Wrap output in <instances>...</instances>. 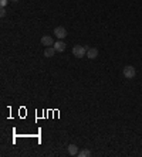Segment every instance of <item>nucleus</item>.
Here are the masks:
<instances>
[{
    "label": "nucleus",
    "instance_id": "1",
    "mask_svg": "<svg viewBox=\"0 0 142 157\" xmlns=\"http://www.w3.org/2000/svg\"><path fill=\"white\" fill-rule=\"evenodd\" d=\"M73 54L77 58H83L87 55V47H83V45H74L73 47Z\"/></svg>",
    "mask_w": 142,
    "mask_h": 157
},
{
    "label": "nucleus",
    "instance_id": "9",
    "mask_svg": "<svg viewBox=\"0 0 142 157\" xmlns=\"http://www.w3.org/2000/svg\"><path fill=\"white\" fill-rule=\"evenodd\" d=\"M78 156H80V157H90V156H91V151H90V150H88V149H84V150H81V151H80V153H78Z\"/></svg>",
    "mask_w": 142,
    "mask_h": 157
},
{
    "label": "nucleus",
    "instance_id": "8",
    "mask_svg": "<svg viewBox=\"0 0 142 157\" xmlns=\"http://www.w3.org/2000/svg\"><path fill=\"white\" fill-rule=\"evenodd\" d=\"M78 147L75 146V144H70L68 146V154L70 156H78Z\"/></svg>",
    "mask_w": 142,
    "mask_h": 157
},
{
    "label": "nucleus",
    "instance_id": "12",
    "mask_svg": "<svg viewBox=\"0 0 142 157\" xmlns=\"http://www.w3.org/2000/svg\"><path fill=\"white\" fill-rule=\"evenodd\" d=\"M13 2H18V0H13Z\"/></svg>",
    "mask_w": 142,
    "mask_h": 157
},
{
    "label": "nucleus",
    "instance_id": "3",
    "mask_svg": "<svg viewBox=\"0 0 142 157\" xmlns=\"http://www.w3.org/2000/svg\"><path fill=\"white\" fill-rule=\"evenodd\" d=\"M54 36L57 37L59 40H63V38H66V36H67V30L64 29V27H55Z\"/></svg>",
    "mask_w": 142,
    "mask_h": 157
},
{
    "label": "nucleus",
    "instance_id": "7",
    "mask_svg": "<svg viewBox=\"0 0 142 157\" xmlns=\"http://www.w3.org/2000/svg\"><path fill=\"white\" fill-rule=\"evenodd\" d=\"M55 48L54 47H47L46 50H44V57H47V58H51V57H54L55 54Z\"/></svg>",
    "mask_w": 142,
    "mask_h": 157
},
{
    "label": "nucleus",
    "instance_id": "11",
    "mask_svg": "<svg viewBox=\"0 0 142 157\" xmlns=\"http://www.w3.org/2000/svg\"><path fill=\"white\" fill-rule=\"evenodd\" d=\"M0 16H2V17L6 16V10H4V7H2V10H0Z\"/></svg>",
    "mask_w": 142,
    "mask_h": 157
},
{
    "label": "nucleus",
    "instance_id": "5",
    "mask_svg": "<svg viewBox=\"0 0 142 157\" xmlns=\"http://www.w3.org/2000/svg\"><path fill=\"white\" fill-rule=\"evenodd\" d=\"M41 44L50 47V45H54V40H53V37H50V36H43L41 37Z\"/></svg>",
    "mask_w": 142,
    "mask_h": 157
},
{
    "label": "nucleus",
    "instance_id": "4",
    "mask_svg": "<svg viewBox=\"0 0 142 157\" xmlns=\"http://www.w3.org/2000/svg\"><path fill=\"white\" fill-rule=\"evenodd\" d=\"M66 43H63L61 40H59V41H55L54 43V48H55V51L57 52H63V51H66Z\"/></svg>",
    "mask_w": 142,
    "mask_h": 157
},
{
    "label": "nucleus",
    "instance_id": "10",
    "mask_svg": "<svg viewBox=\"0 0 142 157\" xmlns=\"http://www.w3.org/2000/svg\"><path fill=\"white\" fill-rule=\"evenodd\" d=\"M0 4H2V7H6V4H7V0H0Z\"/></svg>",
    "mask_w": 142,
    "mask_h": 157
},
{
    "label": "nucleus",
    "instance_id": "6",
    "mask_svg": "<svg viewBox=\"0 0 142 157\" xmlns=\"http://www.w3.org/2000/svg\"><path fill=\"white\" fill-rule=\"evenodd\" d=\"M87 57L90 59H94L98 57V50L97 48H87Z\"/></svg>",
    "mask_w": 142,
    "mask_h": 157
},
{
    "label": "nucleus",
    "instance_id": "2",
    "mask_svg": "<svg viewBox=\"0 0 142 157\" xmlns=\"http://www.w3.org/2000/svg\"><path fill=\"white\" fill-rule=\"evenodd\" d=\"M122 74H124V77L127 78V79H132V78L136 75V71H135V68L132 65H127L124 68V71H122Z\"/></svg>",
    "mask_w": 142,
    "mask_h": 157
}]
</instances>
